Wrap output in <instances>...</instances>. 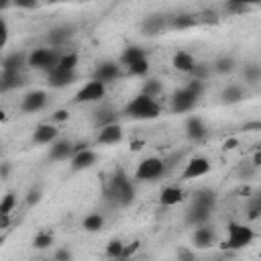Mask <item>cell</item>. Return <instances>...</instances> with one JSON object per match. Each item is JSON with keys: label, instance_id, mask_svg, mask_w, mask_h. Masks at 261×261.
I'll use <instances>...</instances> for the list:
<instances>
[{"label": "cell", "instance_id": "cell-33", "mask_svg": "<svg viewBox=\"0 0 261 261\" xmlns=\"http://www.w3.org/2000/svg\"><path fill=\"white\" fill-rule=\"evenodd\" d=\"M234 67H237V61H234V57H230V55L218 57V59L214 61V65H212V69H214L216 73H230V71H234Z\"/></svg>", "mask_w": 261, "mask_h": 261}, {"label": "cell", "instance_id": "cell-21", "mask_svg": "<svg viewBox=\"0 0 261 261\" xmlns=\"http://www.w3.org/2000/svg\"><path fill=\"white\" fill-rule=\"evenodd\" d=\"M77 80V73L75 71H57V69H53V71H49L47 73V84H49V88H65V86H71L73 82Z\"/></svg>", "mask_w": 261, "mask_h": 261}, {"label": "cell", "instance_id": "cell-31", "mask_svg": "<svg viewBox=\"0 0 261 261\" xmlns=\"http://www.w3.org/2000/svg\"><path fill=\"white\" fill-rule=\"evenodd\" d=\"M77 59H80V57H77L75 51L61 53V57H59L55 69H57V71H75V67H77Z\"/></svg>", "mask_w": 261, "mask_h": 261}, {"label": "cell", "instance_id": "cell-58", "mask_svg": "<svg viewBox=\"0 0 261 261\" xmlns=\"http://www.w3.org/2000/svg\"><path fill=\"white\" fill-rule=\"evenodd\" d=\"M12 6V0H0V10H6Z\"/></svg>", "mask_w": 261, "mask_h": 261}, {"label": "cell", "instance_id": "cell-62", "mask_svg": "<svg viewBox=\"0 0 261 261\" xmlns=\"http://www.w3.org/2000/svg\"><path fill=\"white\" fill-rule=\"evenodd\" d=\"M0 153H2V143H0Z\"/></svg>", "mask_w": 261, "mask_h": 261}, {"label": "cell", "instance_id": "cell-38", "mask_svg": "<svg viewBox=\"0 0 261 261\" xmlns=\"http://www.w3.org/2000/svg\"><path fill=\"white\" fill-rule=\"evenodd\" d=\"M126 71H128V75H135V77L147 75L149 73V59H141V61L133 63L130 67H126Z\"/></svg>", "mask_w": 261, "mask_h": 261}, {"label": "cell", "instance_id": "cell-44", "mask_svg": "<svg viewBox=\"0 0 261 261\" xmlns=\"http://www.w3.org/2000/svg\"><path fill=\"white\" fill-rule=\"evenodd\" d=\"M53 261H73V255L67 247H59L55 253H53Z\"/></svg>", "mask_w": 261, "mask_h": 261}, {"label": "cell", "instance_id": "cell-48", "mask_svg": "<svg viewBox=\"0 0 261 261\" xmlns=\"http://www.w3.org/2000/svg\"><path fill=\"white\" fill-rule=\"evenodd\" d=\"M12 6L24 8V10H33V8H39V2H37V0H14Z\"/></svg>", "mask_w": 261, "mask_h": 261}, {"label": "cell", "instance_id": "cell-46", "mask_svg": "<svg viewBox=\"0 0 261 261\" xmlns=\"http://www.w3.org/2000/svg\"><path fill=\"white\" fill-rule=\"evenodd\" d=\"M177 261H198L196 259V253L188 247H179L177 249Z\"/></svg>", "mask_w": 261, "mask_h": 261}, {"label": "cell", "instance_id": "cell-24", "mask_svg": "<svg viewBox=\"0 0 261 261\" xmlns=\"http://www.w3.org/2000/svg\"><path fill=\"white\" fill-rule=\"evenodd\" d=\"M184 198H186V192L179 186H167V188L161 190L159 204L161 206H175V204L184 202Z\"/></svg>", "mask_w": 261, "mask_h": 261}, {"label": "cell", "instance_id": "cell-7", "mask_svg": "<svg viewBox=\"0 0 261 261\" xmlns=\"http://www.w3.org/2000/svg\"><path fill=\"white\" fill-rule=\"evenodd\" d=\"M47 102H49V96H47L45 90H33V92H29V94L22 96L20 110L27 112V114H33V112L43 110L47 106Z\"/></svg>", "mask_w": 261, "mask_h": 261}, {"label": "cell", "instance_id": "cell-61", "mask_svg": "<svg viewBox=\"0 0 261 261\" xmlns=\"http://www.w3.org/2000/svg\"><path fill=\"white\" fill-rule=\"evenodd\" d=\"M114 261H133V259H114Z\"/></svg>", "mask_w": 261, "mask_h": 261}, {"label": "cell", "instance_id": "cell-53", "mask_svg": "<svg viewBox=\"0 0 261 261\" xmlns=\"http://www.w3.org/2000/svg\"><path fill=\"white\" fill-rule=\"evenodd\" d=\"M243 128H245V130H261V122H259V120H255V122H247Z\"/></svg>", "mask_w": 261, "mask_h": 261}, {"label": "cell", "instance_id": "cell-42", "mask_svg": "<svg viewBox=\"0 0 261 261\" xmlns=\"http://www.w3.org/2000/svg\"><path fill=\"white\" fill-rule=\"evenodd\" d=\"M190 75H192V80H200V82H204V80L210 75V69H208L206 65H202V63H196L194 69L190 71Z\"/></svg>", "mask_w": 261, "mask_h": 261}, {"label": "cell", "instance_id": "cell-51", "mask_svg": "<svg viewBox=\"0 0 261 261\" xmlns=\"http://www.w3.org/2000/svg\"><path fill=\"white\" fill-rule=\"evenodd\" d=\"M255 171H257V167H253L251 163H249L247 167H241V175H243V177H253Z\"/></svg>", "mask_w": 261, "mask_h": 261}, {"label": "cell", "instance_id": "cell-39", "mask_svg": "<svg viewBox=\"0 0 261 261\" xmlns=\"http://www.w3.org/2000/svg\"><path fill=\"white\" fill-rule=\"evenodd\" d=\"M249 8H251L249 4L239 2V0H228V2H224V10H226L228 14H243V12H247Z\"/></svg>", "mask_w": 261, "mask_h": 261}, {"label": "cell", "instance_id": "cell-57", "mask_svg": "<svg viewBox=\"0 0 261 261\" xmlns=\"http://www.w3.org/2000/svg\"><path fill=\"white\" fill-rule=\"evenodd\" d=\"M10 224V216H0V228H6Z\"/></svg>", "mask_w": 261, "mask_h": 261}, {"label": "cell", "instance_id": "cell-16", "mask_svg": "<svg viewBox=\"0 0 261 261\" xmlns=\"http://www.w3.org/2000/svg\"><path fill=\"white\" fill-rule=\"evenodd\" d=\"M167 20H169L167 14H149V16L143 20L141 29H143L145 35L153 37V35H159V33H163V31L167 29Z\"/></svg>", "mask_w": 261, "mask_h": 261}, {"label": "cell", "instance_id": "cell-47", "mask_svg": "<svg viewBox=\"0 0 261 261\" xmlns=\"http://www.w3.org/2000/svg\"><path fill=\"white\" fill-rule=\"evenodd\" d=\"M8 43V22L4 16H0V49H4Z\"/></svg>", "mask_w": 261, "mask_h": 261}, {"label": "cell", "instance_id": "cell-22", "mask_svg": "<svg viewBox=\"0 0 261 261\" xmlns=\"http://www.w3.org/2000/svg\"><path fill=\"white\" fill-rule=\"evenodd\" d=\"M210 216H212V210H208V208H200V206H194V204H190V208L186 210V222L192 224V226L208 224Z\"/></svg>", "mask_w": 261, "mask_h": 261}, {"label": "cell", "instance_id": "cell-32", "mask_svg": "<svg viewBox=\"0 0 261 261\" xmlns=\"http://www.w3.org/2000/svg\"><path fill=\"white\" fill-rule=\"evenodd\" d=\"M161 92H163V86H161V82H159L157 77H149V80L141 86V94L147 96V98H153V100H157V98L161 96Z\"/></svg>", "mask_w": 261, "mask_h": 261}, {"label": "cell", "instance_id": "cell-19", "mask_svg": "<svg viewBox=\"0 0 261 261\" xmlns=\"http://www.w3.org/2000/svg\"><path fill=\"white\" fill-rule=\"evenodd\" d=\"M27 65V53L24 51H12L2 59V71H14V73H22Z\"/></svg>", "mask_w": 261, "mask_h": 261}, {"label": "cell", "instance_id": "cell-4", "mask_svg": "<svg viewBox=\"0 0 261 261\" xmlns=\"http://www.w3.org/2000/svg\"><path fill=\"white\" fill-rule=\"evenodd\" d=\"M61 53H63V51L53 49V47H39V49L31 51V53L27 55V65L33 67V69H41V71L49 73V71L55 69V65H57Z\"/></svg>", "mask_w": 261, "mask_h": 261}, {"label": "cell", "instance_id": "cell-6", "mask_svg": "<svg viewBox=\"0 0 261 261\" xmlns=\"http://www.w3.org/2000/svg\"><path fill=\"white\" fill-rule=\"evenodd\" d=\"M106 96V86L96 82V80H90L88 84H84L75 96H73V104H92V102H100L102 98Z\"/></svg>", "mask_w": 261, "mask_h": 261}, {"label": "cell", "instance_id": "cell-8", "mask_svg": "<svg viewBox=\"0 0 261 261\" xmlns=\"http://www.w3.org/2000/svg\"><path fill=\"white\" fill-rule=\"evenodd\" d=\"M118 77H120V65L116 61H100L96 65V69H94V77L92 80L108 86Z\"/></svg>", "mask_w": 261, "mask_h": 261}, {"label": "cell", "instance_id": "cell-18", "mask_svg": "<svg viewBox=\"0 0 261 261\" xmlns=\"http://www.w3.org/2000/svg\"><path fill=\"white\" fill-rule=\"evenodd\" d=\"M71 35H73V27H69V24H57V27H53V29L47 33V43H49L53 49H59L65 41L71 39Z\"/></svg>", "mask_w": 261, "mask_h": 261}, {"label": "cell", "instance_id": "cell-5", "mask_svg": "<svg viewBox=\"0 0 261 261\" xmlns=\"http://www.w3.org/2000/svg\"><path fill=\"white\" fill-rule=\"evenodd\" d=\"M165 173V165L161 157H147L139 163L137 171H135V179L137 181H155Z\"/></svg>", "mask_w": 261, "mask_h": 261}, {"label": "cell", "instance_id": "cell-12", "mask_svg": "<svg viewBox=\"0 0 261 261\" xmlns=\"http://www.w3.org/2000/svg\"><path fill=\"white\" fill-rule=\"evenodd\" d=\"M186 137H188L190 141H196V143L204 141V139L208 137V126H206V122H204L200 116H190V118L186 120Z\"/></svg>", "mask_w": 261, "mask_h": 261}, {"label": "cell", "instance_id": "cell-30", "mask_svg": "<svg viewBox=\"0 0 261 261\" xmlns=\"http://www.w3.org/2000/svg\"><path fill=\"white\" fill-rule=\"evenodd\" d=\"M82 228L86 232H98L104 228V216L100 212H92L82 220Z\"/></svg>", "mask_w": 261, "mask_h": 261}, {"label": "cell", "instance_id": "cell-54", "mask_svg": "<svg viewBox=\"0 0 261 261\" xmlns=\"http://www.w3.org/2000/svg\"><path fill=\"white\" fill-rule=\"evenodd\" d=\"M145 147V141L137 139V141H130V151H141Z\"/></svg>", "mask_w": 261, "mask_h": 261}, {"label": "cell", "instance_id": "cell-3", "mask_svg": "<svg viewBox=\"0 0 261 261\" xmlns=\"http://www.w3.org/2000/svg\"><path fill=\"white\" fill-rule=\"evenodd\" d=\"M228 237L222 243V249L226 251H241L245 247H249L255 241V230L247 224H239V222H230L226 228Z\"/></svg>", "mask_w": 261, "mask_h": 261}, {"label": "cell", "instance_id": "cell-15", "mask_svg": "<svg viewBox=\"0 0 261 261\" xmlns=\"http://www.w3.org/2000/svg\"><path fill=\"white\" fill-rule=\"evenodd\" d=\"M71 147L73 143L69 139H57L49 145V161H65L71 159Z\"/></svg>", "mask_w": 261, "mask_h": 261}, {"label": "cell", "instance_id": "cell-56", "mask_svg": "<svg viewBox=\"0 0 261 261\" xmlns=\"http://www.w3.org/2000/svg\"><path fill=\"white\" fill-rule=\"evenodd\" d=\"M237 145H239L237 139H228V141H224V149H234Z\"/></svg>", "mask_w": 261, "mask_h": 261}, {"label": "cell", "instance_id": "cell-25", "mask_svg": "<svg viewBox=\"0 0 261 261\" xmlns=\"http://www.w3.org/2000/svg\"><path fill=\"white\" fill-rule=\"evenodd\" d=\"M192 204H194V206H200V208H208V210H212L214 204H216V192L210 190V188H200V190L194 192V196H192Z\"/></svg>", "mask_w": 261, "mask_h": 261}, {"label": "cell", "instance_id": "cell-41", "mask_svg": "<svg viewBox=\"0 0 261 261\" xmlns=\"http://www.w3.org/2000/svg\"><path fill=\"white\" fill-rule=\"evenodd\" d=\"M188 92H192L198 100H200V96L204 94V90H206V86H204V82H200V80H190L186 86H184Z\"/></svg>", "mask_w": 261, "mask_h": 261}, {"label": "cell", "instance_id": "cell-14", "mask_svg": "<svg viewBox=\"0 0 261 261\" xmlns=\"http://www.w3.org/2000/svg\"><path fill=\"white\" fill-rule=\"evenodd\" d=\"M120 141H122V126L118 122L98 128V135H96L98 145H114V143H120Z\"/></svg>", "mask_w": 261, "mask_h": 261}, {"label": "cell", "instance_id": "cell-50", "mask_svg": "<svg viewBox=\"0 0 261 261\" xmlns=\"http://www.w3.org/2000/svg\"><path fill=\"white\" fill-rule=\"evenodd\" d=\"M86 149H90V143H88V141H77V143H73V147H71V155L82 153V151H86Z\"/></svg>", "mask_w": 261, "mask_h": 261}, {"label": "cell", "instance_id": "cell-40", "mask_svg": "<svg viewBox=\"0 0 261 261\" xmlns=\"http://www.w3.org/2000/svg\"><path fill=\"white\" fill-rule=\"evenodd\" d=\"M259 216H261V196H253L251 204L247 208V218L249 220H257Z\"/></svg>", "mask_w": 261, "mask_h": 261}, {"label": "cell", "instance_id": "cell-43", "mask_svg": "<svg viewBox=\"0 0 261 261\" xmlns=\"http://www.w3.org/2000/svg\"><path fill=\"white\" fill-rule=\"evenodd\" d=\"M41 198H43V190H41L39 186L31 188L29 194H27V206H37V204L41 202Z\"/></svg>", "mask_w": 261, "mask_h": 261}, {"label": "cell", "instance_id": "cell-35", "mask_svg": "<svg viewBox=\"0 0 261 261\" xmlns=\"http://www.w3.org/2000/svg\"><path fill=\"white\" fill-rule=\"evenodd\" d=\"M122 249H124V243L120 241V239H112V241H108V245H106V257L110 259V261H114V259H120L122 257Z\"/></svg>", "mask_w": 261, "mask_h": 261}, {"label": "cell", "instance_id": "cell-34", "mask_svg": "<svg viewBox=\"0 0 261 261\" xmlns=\"http://www.w3.org/2000/svg\"><path fill=\"white\" fill-rule=\"evenodd\" d=\"M53 245V232L51 230H39L35 237H33V247L37 251H45Z\"/></svg>", "mask_w": 261, "mask_h": 261}, {"label": "cell", "instance_id": "cell-2", "mask_svg": "<svg viewBox=\"0 0 261 261\" xmlns=\"http://www.w3.org/2000/svg\"><path fill=\"white\" fill-rule=\"evenodd\" d=\"M124 116L133 118V120H153L161 114V104L153 98H147L143 94H137L122 110Z\"/></svg>", "mask_w": 261, "mask_h": 261}, {"label": "cell", "instance_id": "cell-10", "mask_svg": "<svg viewBox=\"0 0 261 261\" xmlns=\"http://www.w3.org/2000/svg\"><path fill=\"white\" fill-rule=\"evenodd\" d=\"M210 169H212V163H210L206 157H202V155L192 157V159L186 163V169L181 171V179H196V177H202V175H206Z\"/></svg>", "mask_w": 261, "mask_h": 261}, {"label": "cell", "instance_id": "cell-23", "mask_svg": "<svg viewBox=\"0 0 261 261\" xmlns=\"http://www.w3.org/2000/svg\"><path fill=\"white\" fill-rule=\"evenodd\" d=\"M196 24H198V18H196V14H192V12H177V14L169 16V20H167V27H169V29H175V31L192 29V27H196Z\"/></svg>", "mask_w": 261, "mask_h": 261}, {"label": "cell", "instance_id": "cell-13", "mask_svg": "<svg viewBox=\"0 0 261 261\" xmlns=\"http://www.w3.org/2000/svg\"><path fill=\"white\" fill-rule=\"evenodd\" d=\"M57 126L51 122H41L35 130H33V143L35 145H51L53 141H57Z\"/></svg>", "mask_w": 261, "mask_h": 261}, {"label": "cell", "instance_id": "cell-20", "mask_svg": "<svg viewBox=\"0 0 261 261\" xmlns=\"http://www.w3.org/2000/svg\"><path fill=\"white\" fill-rule=\"evenodd\" d=\"M96 161H98V155H96V151H92V149H86V151H82V153H75V155H71V159H69V165H71V169H73V171H84V169L92 167Z\"/></svg>", "mask_w": 261, "mask_h": 261}, {"label": "cell", "instance_id": "cell-26", "mask_svg": "<svg viewBox=\"0 0 261 261\" xmlns=\"http://www.w3.org/2000/svg\"><path fill=\"white\" fill-rule=\"evenodd\" d=\"M24 86V75L14 71H0V94Z\"/></svg>", "mask_w": 261, "mask_h": 261}, {"label": "cell", "instance_id": "cell-55", "mask_svg": "<svg viewBox=\"0 0 261 261\" xmlns=\"http://www.w3.org/2000/svg\"><path fill=\"white\" fill-rule=\"evenodd\" d=\"M251 165H253V167H259V165H261V151H259V149H257V151L253 153V159H251Z\"/></svg>", "mask_w": 261, "mask_h": 261}, {"label": "cell", "instance_id": "cell-27", "mask_svg": "<svg viewBox=\"0 0 261 261\" xmlns=\"http://www.w3.org/2000/svg\"><path fill=\"white\" fill-rule=\"evenodd\" d=\"M141 59H147V51H145L143 47H139V45H130V47H126V49L122 51V55H120V65L130 67L133 63H137V61H141Z\"/></svg>", "mask_w": 261, "mask_h": 261}, {"label": "cell", "instance_id": "cell-45", "mask_svg": "<svg viewBox=\"0 0 261 261\" xmlns=\"http://www.w3.org/2000/svg\"><path fill=\"white\" fill-rule=\"evenodd\" d=\"M139 247H141L139 241H133V243L124 245V249H122V257H120V259H133V255L139 251Z\"/></svg>", "mask_w": 261, "mask_h": 261}, {"label": "cell", "instance_id": "cell-59", "mask_svg": "<svg viewBox=\"0 0 261 261\" xmlns=\"http://www.w3.org/2000/svg\"><path fill=\"white\" fill-rule=\"evenodd\" d=\"M6 120V112L4 110H0V122H4Z\"/></svg>", "mask_w": 261, "mask_h": 261}, {"label": "cell", "instance_id": "cell-17", "mask_svg": "<svg viewBox=\"0 0 261 261\" xmlns=\"http://www.w3.org/2000/svg\"><path fill=\"white\" fill-rule=\"evenodd\" d=\"M118 118V112L112 108V106H98L94 112H92V124L96 128H102V126H108V124H114Z\"/></svg>", "mask_w": 261, "mask_h": 261}, {"label": "cell", "instance_id": "cell-29", "mask_svg": "<svg viewBox=\"0 0 261 261\" xmlns=\"http://www.w3.org/2000/svg\"><path fill=\"white\" fill-rule=\"evenodd\" d=\"M245 96H247V92H245L241 86H237V84H230V86H226V88L220 92V100H222L224 104H237V102L245 100Z\"/></svg>", "mask_w": 261, "mask_h": 261}, {"label": "cell", "instance_id": "cell-28", "mask_svg": "<svg viewBox=\"0 0 261 261\" xmlns=\"http://www.w3.org/2000/svg\"><path fill=\"white\" fill-rule=\"evenodd\" d=\"M173 67L177 69V71H181V73H190L192 69H194V65H196V59L192 57V53H188V51H177L175 55H173Z\"/></svg>", "mask_w": 261, "mask_h": 261}, {"label": "cell", "instance_id": "cell-52", "mask_svg": "<svg viewBox=\"0 0 261 261\" xmlns=\"http://www.w3.org/2000/svg\"><path fill=\"white\" fill-rule=\"evenodd\" d=\"M10 173V163H0V179H6Z\"/></svg>", "mask_w": 261, "mask_h": 261}, {"label": "cell", "instance_id": "cell-36", "mask_svg": "<svg viewBox=\"0 0 261 261\" xmlns=\"http://www.w3.org/2000/svg\"><path fill=\"white\" fill-rule=\"evenodd\" d=\"M243 77H245L247 84H257V82L261 80V67H259L257 63H249V65H245V69H243Z\"/></svg>", "mask_w": 261, "mask_h": 261}, {"label": "cell", "instance_id": "cell-49", "mask_svg": "<svg viewBox=\"0 0 261 261\" xmlns=\"http://www.w3.org/2000/svg\"><path fill=\"white\" fill-rule=\"evenodd\" d=\"M67 118H69V112L65 108H59V110H55L51 114V122H65Z\"/></svg>", "mask_w": 261, "mask_h": 261}, {"label": "cell", "instance_id": "cell-60", "mask_svg": "<svg viewBox=\"0 0 261 261\" xmlns=\"http://www.w3.org/2000/svg\"><path fill=\"white\" fill-rule=\"evenodd\" d=\"M4 241H6V237H4V234H0V247L4 245Z\"/></svg>", "mask_w": 261, "mask_h": 261}, {"label": "cell", "instance_id": "cell-1", "mask_svg": "<svg viewBox=\"0 0 261 261\" xmlns=\"http://www.w3.org/2000/svg\"><path fill=\"white\" fill-rule=\"evenodd\" d=\"M104 196L114 206H128L135 200V186L122 167H116L104 188Z\"/></svg>", "mask_w": 261, "mask_h": 261}, {"label": "cell", "instance_id": "cell-37", "mask_svg": "<svg viewBox=\"0 0 261 261\" xmlns=\"http://www.w3.org/2000/svg\"><path fill=\"white\" fill-rule=\"evenodd\" d=\"M14 206H16V194L14 192H8L0 200V216H10V212L14 210Z\"/></svg>", "mask_w": 261, "mask_h": 261}, {"label": "cell", "instance_id": "cell-11", "mask_svg": "<svg viewBox=\"0 0 261 261\" xmlns=\"http://www.w3.org/2000/svg\"><path fill=\"white\" fill-rule=\"evenodd\" d=\"M192 243L196 249H210L216 243V232L210 224H202L196 226V230L192 232Z\"/></svg>", "mask_w": 261, "mask_h": 261}, {"label": "cell", "instance_id": "cell-9", "mask_svg": "<svg viewBox=\"0 0 261 261\" xmlns=\"http://www.w3.org/2000/svg\"><path fill=\"white\" fill-rule=\"evenodd\" d=\"M196 102H198V98H196L192 92H188L186 88H177V90L171 94V110H173L175 114L190 112V110L196 106Z\"/></svg>", "mask_w": 261, "mask_h": 261}]
</instances>
